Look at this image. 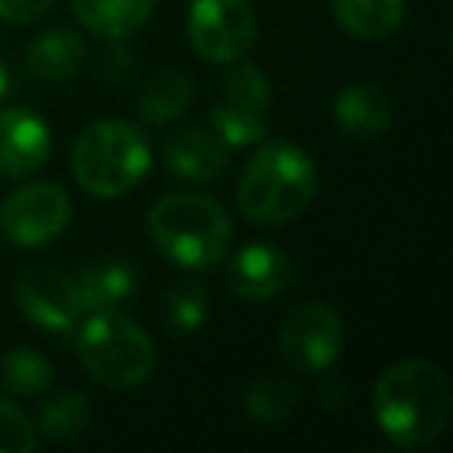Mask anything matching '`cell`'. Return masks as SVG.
<instances>
[{
    "mask_svg": "<svg viewBox=\"0 0 453 453\" xmlns=\"http://www.w3.org/2000/svg\"><path fill=\"white\" fill-rule=\"evenodd\" d=\"M453 395L444 370L426 357L385 366L372 385V419L391 444L422 450L450 426Z\"/></svg>",
    "mask_w": 453,
    "mask_h": 453,
    "instance_id": "cell-1",
    "label": "cell"
},
{
    "mask_svg": "<svg viewBox=\"0 0 453 453\" xmlns=\"http://www.w3.org/2000/svg\"><path fill=\"white\" fill-rule=\"evenodd\" d=\"M150 240L183 271H214L230 252L234 224L218 199L205 193H168L146 214Z\"/></svg>",
    "mask_w": 453,
    "mask_h": 453,
    "instance_id": "cell-2",
    "label": "cell"
},
{
    "mask_svg": "<svg viewBox=\"0 0 453 453\" xmlns=\"http://www.w3.org/2000/svg\"><path fill=\"white\" fill-rule=\"evenodd\" d=\"M317 193V168L296 143H265L246 162L236 189V205L252 224L280 226L298 220Z\"/></svg>",
    "mask_w": 453,
    "mask_h": 453,
    "instance_id": "cell-3",
    "label": "cell"
},
{
    "mask_svg": "<svg viewBox=\"0 0 453 453\" xmlns=\"http://www.w3.org/2000/svg\"><path fill=\"white\" fill-rule=\"evenodd\" d=\"M152 168V146L140 125L100 119L81 131L72 150V174L100 199H119L140 187Z\"/></svg>",
    "mask_w": 453,
    "mask_h": 453,
    "instance_id": "cell-4",
    "label": "cell"
},
{
    "mask_svg": "<svg viewBox=\"0 0 453 453\" xmlns=\"http://www.w3.org/2000/svg\"><path fill=\"white\" fill-rule=\"evenodd\" d=\"M78 360L109 388H137L156 370L152 335L121 311H94L75 339Z\"/></svg>",
    "mask_w": 453,
    "mask_h": 453,
    "instance_id": "cell-5",
    "label": "cell"
},
{
    "mask_svg": "<svg viewBox=\"0 0 453 453\" xmlns=\"http://www.w3.org/2000/svg\"><path fill=\"white\" fill-rule=\"evenodd\" d=\"M234 69L224 78V94L211 106L208 127L224 140L230 150H246L267 137L271 131V106L273 88L261 65L230 63Z\"/></svg>",
    "mask_w": 453,
    "mask_h": 453,
    "instance_id": "cell-6",
    "label": "cell"
},
{
    "mask_svg": "<svg viewBox=\"0 0 453 453\" xmlns=\"http://www.w3.org/2000/svg\"><path fill=\"white\" fill-rule=\"evenodd\" d=\"M187 38L199 59L230 65L252 50L258 19L249 0H189Z\"/></svg>",
    "mask_w": 453,
    "mask_h": 453,
    "instance_id": "cell-7",
    "label": "cell"
},
{
    "mask_svg": "<svg viewBox=\"0 0 453 453\" xmlns=\"http://www.w3.org/2000/svg\"><path fill=\"white\" fill-rule=\"evenodd\" d=\"M277 345L289 370L302 376H320L339 360L345 326L326 302H302L283 317Z\"/></svg>",
    "mask_w": 453,
    "mask_h": 453,
    "instance_id": "cell-8",
    "label": "cell"
},
{
    "mask_svg": "<svg viewBox=\"0 0 453 453\" xmlns=\"http://www.w3.org/2000/svg\"><path fill=\"white\" fill-rule=\"evenodd\" d=\"M72 224V199L59 183L38 180L13 189L0 202V230L26 249L50 246Z\"/></svg>",
    "mask_w": 453,
    "mask_h": 453,
    "instance_id": "cell-9",
    "label": "cell"
},
{
    "mask_svg": "<svg viewBox=\"0 0 453 453\" xmlns=\"http://www.w3.org/2000/svg\"><path fill=\"white\" fill-rule=\"evenodd\" d=\"M16 304L26 320L44 333H69L84 317L75 277L53 267H35L22 273L16 283Z\"/></svg>",
    "mask_w": 453,
    "mask_h": 453,
    "instance_id": "cell-10",
    "label": "cell"
},
{
    "mask_svg": "<svg viewBox=\"0 0 453 453\" xmlns=\"http://www.w3.org/2000/svg\"><path fill=\"white\" fill-rule=\"evenodd\" d=\"M53 150L50 127L32 109H0V174L26 180L47 165Z\"/></svg>",
    "mask_w": 453,
    "mask_h": 453,
    "instance_id": "cell-11",
    "label": "cell"
},
{
    "mask_svg": "<svg viewBox=\"0 0 453 453\" xmlns=\"http://www.w3.org/2000/svg\"><path fill=\"white\" fill-rule=\"evenodd\" d=\"M292 280V261L273 242H249L226 265V289L242 302H271L286 292Z\"/></svg>",
    "mask_w": 453,
    "mask_h": 453,
    "instance_id": "cell-12",
    "label": "cell"
},
{
    "mask_svg": "<svg viewBox=\"0 0 453 453\" xmlns=\"http://www.w3.org/2000/svg\"><path fill=\"white\" fill-rule=\"evenodd\" d=\"M162 162L180 180L214 183L230 165V146L211 127L189 125L168 134V140L162 143Z\"/></svg>",
    "mask_w": 453,
    "mask_h": 453,
    "instance_id": "cell-13",
    "label": "cell"
},
{
    "mask_svg": "<svg viewBox=\"0 0 453 453\" xmlns=\"http://www.w3.org/2000/svg\"><path fill=\"white\" fill-rule=\"evenodd\" d=\"M84 314L94 311H119L140 289V271L125 258H100L75 277Z\"/></svg>",
    "mask_w": 453,
    "mask_h": 453,
    "instance_id": "cell-14",
    "label": "cell"
},
{
    "mask_svg": "<svg viewBox=\"0 0 453 453\" xmlns=\"http://www.w3.org/2000/svg\"><path fill=\"white\" fill-rule=\"evenodd\" d=\"M333 119L348 137L376 140L391 131V103L379 88L354 81L339 90L333 103Z\"/></svg>",
    "mask_w": 453,
    "mask_h": 453,
    "instance_id": "cell-15",
    "label": "cell"
},
{
    "mask_svg": "<svg viewBox=\"0 0 453 453\" xmlns=\"http://www.w3.org/2000/svg\"><path fill=\"white\" fill-rule=\"evenodd\" d=\"M88 59V44L78 32L59 26L47 28L28 44L26 50V69L38 81H69L81 72Z\"/></svg>",
    "mask_w": 453,
    "mask_h": 453,
    "instance_id": "cell-16",
    "label": "cell"
},
{
    "mask_svg": "<svg viewBox=\"0 0 453 453\" xmlns=\"http://www.w3.org/2000/svg\"><path fill=\"white\" fill-rule=\"evenodd\" d=\"M72 10L90 35L121 41L150 22L156 0H72Z\"/></svg>",
    "mask_w": 453,
    "mask_h": 453,
    "instance_id": "cell-17",
    "label": "cell"
},
{
    "mask_svg": "<svg viewBox=\"0 0 453 453\" xmlns=\"http://www.w3.org/2000/svg\"><path fill=\"white\" fill-rule=\"evenodd\" d=\"M333 16L357 41H385L401 28L407 0H333Z\"/></svg>",
    "mask_w": 453,
    "mask_h": 453,
    "instance_id": "cell-18",
    "label": "cell"
},
{
    "mask_svg": "<svg viewBox=\"0 0 453 453\" xmlns=\"http://www.w3.org/2000/svg\"><path fill=\"white\" fill-rule=\"evenodd\" d=\"M196 100L193 81L177 69H162L140 90V115L146 125H174Z\"/></svg>",
    "mask_w": 453,
    "mask_h": 453,
    "instance_id": "cell-19",
    "label": "cell"
},
{
    "mask_svg": "<svg viewBox=\"0 0 453 453\" xmlns=\"http://www.w3.org/2000/svg\"><path fill=\"white\" fill-rule=\"evenodd\" d=\"M90 426V401L84 391H57L38 407L35 428L47 441H72Z\"/></svg>",
    "mask_w": 453,
    "mask_h": 453,
    "instance_id": "cell-20",
    "label": "cell"
},
{
    "mask_svg": "<svg viewBox=\"0 0 453 453\" xmlns=\"http://www.w3.org/2000/svg\"><path fill=\"white\" fill-rule=\"evenodd\" d=\"M298 407V388L292 379H283V376H258L246 385L242 391V410H246L249 419L255 422H286Z\"/></svg>",
    "mask_w": 453,
    "mask_h": 453,
    "instance_id": "cell-21",
    "label": "cell"
},
{
    "mask_svg": "<svg viewBox=\"0 0 453 453\" xmlns=\"http://www.w3.org/2000/svg\"><path fill=\"white\" fill-rule=\"evenodd\" d=\"M53 376L57 370H53L50 357L35 348H10L0 357V388L16 397L41 395L53 385Z\"/></svg>",
    "mask_w": 453,
    "mask_h": 453,
    "instance_id": "cell-22",
    "label": "cell"
},
{
    "mask_svg": "<svg viewBox=\"0 0 453 453\" xmlns=\"http://www.w3.org/2000/svg\"><path fill=\"white\" fill-rule=\"evenodd\" d=\"M208 286L196 277L177 280L162 298V320L174 335H189L208 320Z\"/></svg>",
    "mask_w": 453,
    "mask_h": 453,
    "instance_id": "cell-23",
    "label": "cell"
},
{
    "mask_svg": "<svg viewBox=\"0 0 453 453\" xmlns=\"http://www.w3.org/2000/svg\"><path fill=\"white\" fill-rule=\"evenodd\" d=\"M38 447V428L16 403L0 401V453H32Z\"/></svg>",
    "mask_w": 453,
    "mask_h": 453,
    "instance_id": "cell-24",
    "label": "cell"
},
{
    "mask_svg": "<svg viewBox=\"0 0 453 453\" xmlns=\"http://www.w3.org/2000/svg\"><path fill=\"white\" fill-rule=\"evenodd\" d=\"M57 0H0V19L13 22V26H28L41 19Z\"/></svg>",
    "mask_w": 453,
    "mask_h": 453,
    "instance_id": "cell-25",
    "label": "cell"
},
{
    "mask_svg": "<svg viewBox=\"0 0 453 453\" xmlns=\"http://www.w3.org/2000/svg\"><path fill=\"white\" fill-rule=\"evenodd\" d=\"M100 72L109 81H121V78L134 75V53H127L125 47H112L109 53H103Z\"/></svg>",
    "mask_w": 453,
    "mask_h": 453,
    "instance_id": "cell-26",
    "label": "cell"
},
{
    "mask_svg": "<svg viewBox=\"0 0 453 453\" xmlns=\"http://www.w3.org/2000/svg\"><path fill=\"white\" fill-rule=\"evenodd\" d=\"M320 403L333 413H339L345 407V382L339 376H326L320 382Z\"/></svg>",
    "mask_w": 453,
    "mask_h": 453,
    "instance_id": "cell-27",
    "label": "cell"
},
{
    "mask_svg": "<svg viewBox=\"0 0 453 453\" xmlns=\"http://www.w3.org/2000/svg\"><path fill=\"white\" fill-rule=\"evenodd\" d=\"M4 94H7V69L0 63V100H4Z\"/></svg>",
    "mask_w": 453,
    "mask_h": 453,
    "instance_id": "cell-28",
    "label": "cell"
}]
</instances>
